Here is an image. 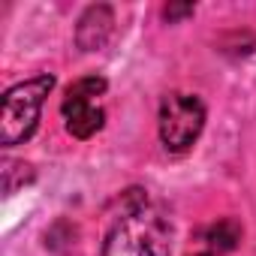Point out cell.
<instances>
[{
  "instance_id": "1",
  "label": "cell",
  "mask_w": 256,
  "mask_h": 256,
  "mask_svg": "<svg viewBox=\"0 0 256 256\" xmlns=\"http://www.w3.org/2000/svg\"><path fill=\"white\" fill-rule=\"evenodd\" d=\"M100 256H172V220L142 190H130Z\"/></svg>"
},
{
  "instance_id": "2",
  "label": "cell",
  "mask_w": 256,
  "mask_h": 256,
  "mask_svg": "<svg viewBox=\"0 0 256 256\" xmlns=\"http://www.w3.org/2000/svg\"><path fill=\"white\" fill-rule=\"evenodd\" d=\"M52 88L54 76H36L4 94V112H0V145L4 148L22 145L34 136L42 102L52 94Z\"/></svg>"
},
{
  "instance_id": "3",
  "label": "cell",
  "mask_w": 256,
  "mask_h": 256,
  "mask_svg": "<svg viewBox=\"0 0 256 256\" xmlns=\"http://www.w3.org/2000/svg\"><path fill=\"white\" fill-rule=\"evenodd\" d=\"M205 126V106L193 94H169L160 106V142L169 154H184Z\"/></svg>"
},
{
  "instance_id": "4",
  "label": "cell",
  "mask_w": 256,
  "mask_h": 256,
  "mask_svg": "<svg viewBox=\"0 0 256 256\" xmlns=\"http://www.w3.org/2000/svg\"><path fill=\"white\" fill-rule=\"evenodd\" d=\"M100 94H106L102 76H84L66 88L64 102H60V114L66 118V130L76 139H90L102 126L106 112L100 106H94V96H100Z\"/></svg>"
},
{
  "instance_id": "5",
  "label": "cell",
  "mask_w": 256,
  "mask_h": 256,
  "mask_svg": "<svg viewBox=\"0 0 256 256\" xmlns=\"http://www.w3.org/2000/svg\"><path fill=\"white\" fill-rule=\"evenodd\" d=\"M114 30V12L106 4H94L82 12L76 24V42L82 52H100Z\"/></svg>"
},
{
  "instance_id": "6",
  "label": "cell",
  "mask_w": 256,
  "mask_h": 256,
  "mask_svg": "<svg viewBox=\"0 0 256 256\" xmlns=\"http://www.w3.org/2000/svg\"><path fill=\"white\" fill-rule=\"evenodd\" d=\"M205 241H208V247L214 253H229L241 241V226L235 220H229V217L226 220H217V223H211L205 229Z\"/></svg>"
},
{
  "instance_id": "7",
  "label": "cell",
  "mask_w": 256,
  "mask_h": 256,
  "mask_svg": "<svg viewBox=\"0 0 256 256\" xmlns=\"http://www.w3.org/2000/svg\"><path fill=\"white\" fill-rule=\"evenodd\" d=\"M30 178H34V172H30L28 163H22V160H6L4 163V190L6 193H12L18 184H24Z\"/></svg>"
},
{
  "instance_id": "8",
  "label": "cell",
  "mask_w": 256,
  "mask_h": 256,
  "mask_svg": "<svg viewBox=\"0 0 256 256\" xmlns=\"http://www.w3.org/2000/svg\"><path fill=\"white\" fill-rule=\"evenodd\" d=\"M163 16H166L169 22H178V18H184V16H193V6H190V4H187V6H166Z\"/></svg>"
},
{
  "instance_id": "9",
  "label": "cell",
  "mask_w": 256,
  "mask_h": 256,
  "mask_svg": "<svg viewBox=\"0 0 256 256\" xmlns=\"http://www.w3.org/2000/svg\"><path fill=\"white\" fill-rule=\"evenodd\" d=\"M196 256H211V253H196Z\"/></svg>"
}]
</instances>
